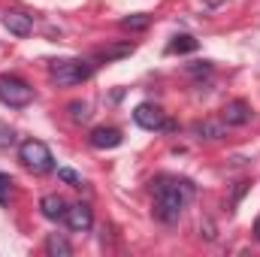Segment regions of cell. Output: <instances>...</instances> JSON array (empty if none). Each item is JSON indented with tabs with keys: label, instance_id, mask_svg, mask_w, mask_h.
I'll list each match as a JSON object with an SVG mask.
<instances>
[{
	"label": "cell",
	"instance_id": "cell-23",
	"mask_svg": "<svg viewBox=\"0 0 260 257\" xmlns=\"http://www.w3.org/2000/svg\"><path fill=\"white\" fill-rule=\"evenodd\" d=\"M203 3H206V6H221L224 0H203Z\"/></svg>",
	"mask_w": 260,
	"mask_h": 257
},
{
	"label": "cell",
	"instance_id": "cell-20",
	"mask_svg": "<svg viewBox=\"0 0 260 257\" xmlns=\"http://www.w3.org/2000/svg\"><path fill=\"white\" fill-rule=\"evenodd\" d=\"M248 185H251V182H239V188H236V194H233V203H239V197L248 191Z\"/></svg>",
	"mask_w": 260,
	"mask_h": 257
},
{
	"label": "cell",
	"instance_id": "cell-16",
	"mask_svg": "<svg viewBox=\"0 0 260 257\" xmlns=\"http://www.w3.org/2000/svg\"><path fill=\"white\" fill-rule=\"evenodd\" d=\"M67 109H70V118L73 121H88V115H91L88 112V103H70Z\"/></svg>",
	"mask_w": 260,
	"mask_h": 257
},
{
	"label": "cell",
	"instance_id": "cell-10",
	"mask_svg": "<svg viewBox=\"0 0 260 257\" xmlns=\"http://www.w3.org/2000/svg\"><path fill=\"white\" fill-rule=\"evenodd\" d=\"M40 212L49 218V221H64L67 215V203L58 197V194H46L43 200H40Z\"/></svg>",
	"mask_w": 260,
	"mask_h": 257
},
{
	"label": "cell",
	"instance_id": "cell-1",
	"mask_svg": "<svg viewBox=\"0 0 260 257\" xmlns=\"http://www.w3.org/2000/svg\"><path fill=\"white\" fill-rule=\"evenodd\" d=\"M191 200H194V185L188 179H157L154 182V215L164 224H176Z\"/></svg>",
	"mask_w": 260,
	"mask_h": 257
},
{
	"label": "cell",
	"instance_id": "cell-12",
	"mask_svg": "<svg viewBox=\"0 0 260 257\" xmlns=\"http://www.w3.org/2000/svg\"><path fill=\"white\" fill-rule=\"evenodd\" d=\"M200 49V43H197L194 37H188V34H179V37H173V43L167 46V52L170 55H191Z\"/></svg>",
	"mask_w": 260,
	"mask_h": 257
},
{
	"label": "cell",
	"instance_id": "cell-2",
	"mask_svg": "<svg viewBox=\"0 0 260 257\" xmlns=\"http://www.w3.org/2000/svg\"><path fill=\"white\" fill-rule=\"evenodd\" d=\"M18 160L34 173H49L55 157H52V151H49V145L43 139H24L18 145Z\"/></svg>",
	"mask_w": 260,
	"mask_h": 257
},
{
	"label": "cell",
	"instance_id": "cell-6",
	"mask_svg": "<svg viewBox=\"0 0 260 257\" xmlns=\"http://www.w3.org/2000/svg\"><path fill=\"white\" fill-rule=\"evenodd\" d=\"M64 221H67V227H70L73 233H85V230H91V224H94L91 206H85V203H73V206H67Z\"/></svg>",
	"mask_w": 260,
	"mask_h": 257
},
{
	"label": "cell",
	"instance_id": "cell-19",
	"mask_svg": "<svg viewBox=\"0 0 260 257\" xmlns=\"http://www.w3.org/2000/svg\"><path fill=\"white\" fill-rule=\"evenodd\" d=\"M200 230H203V233H206V239H215V224H212V221H209V218H206V221H203V224H200Z\"/></svg>",
	"mask_w": 260,
	"mask_h": 257
},
{
	"label": "cell",
	"instance_id": "cell-5",
	"mask_svg": "<svg viewBox=\"0 0 260 257\" xmlns=\"http://www.w3.org/2000/svg\"><path fill=\"white\" fill-rule=\"evenodd\" d=\"M133 121L142 130H160L164 121H167V112H164L160 106H154V103H139V106L133 109Z\"/></svg>",
	"mask_w": 260,
	"mask_h": 257
},
{
	"label": "cell",
	"instance_id": "cell-8",
	"mask_svg": "<svg viewBox=\"0 0 260 257\" xmlns=\"http://www.w3.org/2000/svg\"><path fill=\"white\" fill-rule=\"evenodd\" d=\"M3 27L12 34V37H27L34 30V18L27 12H18V9H6L3 12Z\"/></svg>",
	"mask_w": 260,
	"mask_h": 257
},
{
	"label": "cell",
	"instance_id": "cell-14",
	"mask_svg": "<svg viewBox=\"0 0 260 257\" xmlns=\"http://www.w3.org/2000/svg\"><path fill=\"white\" fill-rule=\"evenodd\" d=\"M224 130H227L224 121H203V124H197V136L200 139H221Z\"/></svg>",
	"mask_w": 260,
	"mask_h": 257
},
{
	"label": "cell",
	"instance_id": "cell-21",
	"mask_svg": "<svg viewBox=\"0 0 260 257\" xmlns=\"http://www.w3.org/2000/svg\"><path fill=\"white\" fill-rule=\"evenodd\" d=\"M6 191H9V179L0 173V194H6Z\"/></svg>",
	"mask_w": 260,
	"mask_h": 257
},
{
	"label": "cell",
	"instance_id": "cell-7",
	"mask_svg": "<svg viewBox=\"0 0 260 257\" xmlns=\"http://www.w3.org/2000/svg\"><path fill=\"white\" fill-rule=\"evenodd\" d=\"M221 121H224L227 127H242V124L251 121V106H248L245 100H230V103L221 109Z\"/></svg>",
	"mask_w": 260,
	"mask_h": 257
},
{
	"label": "cell",
	"instance_id": "cell-17",
	"mask_svg": "<svg viewBox=\"0 0 260 257\" xmlns=\"http://www.w3.org/2000/svg\"><path fill=\"white\" fill-rule=\"evenodd\" d=\"M58 179L67 182V185H73V188H82V176H79V173H73V170H67V167L58 170Z\"/></svg>",
	"mask_w": 260,
	"mask_h": 257
},
{
	"label": "cell",
	"instance_id": "cell-22",
	"mask_svg": "<svg viewBox=\"0 0 260 257\" xmlns=\"http://www.w3.org/2000/svg\"><path fill=\"white\" fill-rule=\"evenodd\" d=\"M254 239L260 242V215H257V221H254Z\"/></svg>",
	"mask_w": 260,
	"mask_h": 257
},
{
	"label": "cell",
	"instance_id": "cell-11",
	"mask_svg": "<svg viewBox=\"0 0 260 257\" xmlns=\"http://www.w3.org/2000/svg\"><path fill=\"white\" fill-rule=\"evenodd\" d=\"M127 55H133V43H121V46H106V49L94 52V61H100V64H109V61H121V58H127Z\"/></svg>",
	"mask_w": 260,
	"mask_h": 257
},
{
	"label": "cell",
	"instance_id": "cell-4",
	"mask_svg": "<svg viewBox=\"0 0 260 257\" xmlns=\"http://www.w3.org/2000/svg\"><path fill=\"white\" fill-rule=\"evenodd\" d=\"M91 73H94L91 61H58L52 67V79L58 85H79V82L91 79Z\"/></svg>",
	"mask_w": 260,
	"mask_h": 257
},
{
	"label": "cell",
	"instance_id": "cell-9",
	"mask_svg": "<svg viewBox=\"0 0 260 257\" xmlns=\"http://www.w3.org/2000/svg\"><path fill=\"white\" fill-rule=\"evenodd\" d=\"M91 145L94 148H118L121 142H124V136H121V130H115V127H97V130H91Z\"/></svg>",
	"mask_w": 260,
	"mask_h": 257
},
{
	"label": "cell",
	"instance_id": "cell-15",
	"mask_svg": "<svg viewBox=\"0 0 260 257\" xmlns=\"http://www.w3.org/2000/svg\"><path fill=\"white\" fill-rule=\"evenodd\" d=\"M151 24V15H145V12H133L127 18H121V30H145Z\"/></svg>",
	"mask_w": 260,
	"mask_h": 257
},
{
	"label": "cell",
	"instance_id": "cell-13",
	"mask_svg": "<svg viewBox=\"0 0 260 257\" xmlns=\"http://www.w3.org/2000/svg\"><path fill=\"white\" fill-rule=\"evenodd\" d=\"M46 251L52 257H70L73 254V245L67 242L64 236H58V233H52L49 239H46Z\"/></svg>",
	"mask_w": 260,
	"mask_h": 257
},
{
	"label": "cell",
	"instance_id": "cell-24",
	"mask_svg": "<svg viewBox=\"0 0 260 257\" xmlns=\"http://www.w3.org/2000/svg\"><path fill=\"white\" fill-rule=\"evenodd\" d=\"M3 200H6V194H0V203H3Z\"/></svg>",
	"mask_w": 260,
	"mask_h": 257
},
{
	"label": "cell",
	"instance_id": "cell-18",
	"mask_svg": "<svg viewBox=\"0 0 260 257\" xmlns=\"http://www.w3.org/2000/svg\"><path fill=\"white\" fill-rule=\"evenodd\" d=\"M185 73H191V76H200V73H212V64H206V61H197V64H188V67H185Z\"/></svg>",
	"mask_w": 260,
	"mask_h": 257
},
{
	"label": "cell",
	"instance_id": "cell-3",
	"mask_svg": "<svg viewBox=\"0 0 260 257\" xmlns=\"http://www.w3.org/2000/svg\"><path fill=\"white\" fill-rule=\"evenodd\" d=\"M0 100L12 109H21L34 100V88L21 82L18 76H0Z\"/></svg>",
	"mask_w": 260,
	"mask_h": 257
}]
</instances>
